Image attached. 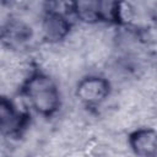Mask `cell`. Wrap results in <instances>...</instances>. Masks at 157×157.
<instances>
[{"label":"cell","instance_id":"obj_5","mask_svg":"<svg viewBox=\"0 0 157 157\" xmlns=\"http://www.w3.org/2000/svg\"><path fill=\"white\" fill-rule=\"evenodd\" d=\"M42 38L45 43L56 44L63 42L72 29V22L66 12H63L55 7H48L44 10L40 22Z\"/></svg>","mask_w":157,"mask_h":157},{"label":"cell","instance_id":"obj_4","mask_svg":"<svg viewBox=\"0 0 157 157\" xmlns=\"http://www.w3.org/2000/svg\"><path fill=\"white\" fill-rule=\"evenodd\" d=\"M67 12L83 23H113V1H72L66 4Z\"/></svg>","mask_w":157,"mask_h":157},{"label":"cell","instance_id":"obj_7","mask_svg":"<svg viewBox=\"0 0 157 157\" xmlns=\"http://www.w3.org/2000/svg\"><path fill=\"white\" fill-rule=\"evenodd\" d=\"M32 38V28L23 21L10 17L1 29L2 43L9 47H18Z\"/></svg>","mask_w":157,"mask_h":157},{"label":"cell","instance_id":"obj_2","mask_svg":"<svg viewBox=\"0 0 157 157\" xmlns=\"http://www.w3.org/2000/svg\"><path fill=\"white\" fill-rule=\"evenodd\" d=\"M112 93V85L102 75H86L75 87V96L78 102L88 108L94 109L102 105Z\"/></svg>","mask_w":157,"mask_h":157},{"label":"cell","instance_id":"obj_1","mask_svg":"<svg viewBox=\"0 0 157 157\" xmlns=\"http://www.w3.org/2000/svg\"><path fill=\"white\" fill-rule=\"evenodd\" d=\"M18 94L43 118H53L61 107V94L56 82L42 69L34 67L18 87Z\"/></svg>","mask_w":157,"mask_h":157},{"label":"cell","instance_id":"obj_8","mask_svg":"<svg viewBox=\"0 0 157 157\" xmlns=\"http://www.w3.org/2000/svg\"><path fill=\"white\" fill-rule=\"evenodd\" d=\"M150 17H151V20L157 25V4H155L153 7L151 9V11H150Z\"/></svg>","mask_w":157,"mask_h":157},{"label":"cell","instance_id":"obj_6","mask_svg":"<svg viewBox=\"0 0 157 157\" xmlns=\"http://www.w3.org/2000/svg\"><path fill=\"white\" fill-rule=\"evenodd\" d=\"M128 145L139 157H155L157 155V130L153 128H137L129 132Z\"/></svg>","mask_w":157,"mask_h":157},{"label":"cell","instance_id":"obj_3","mask_svg":"<svg viewBox=\"0 0 157 157\" xmlns=\"http://www.w3.org/2000/svg\"><path fill=\"white\" fill-rule=\"evenodd\" d=\"M31 123V113L20 109L16 103L2 96L0 99V129L4 136L20 139Z\"/></svg>","mask_w":157,"mask_h":157}]
</instances>
